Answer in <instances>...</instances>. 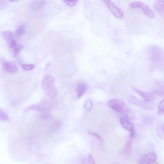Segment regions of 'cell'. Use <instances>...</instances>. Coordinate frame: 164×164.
<instances>
[{
  "label": "cell",
  "instance_id": "8",
  "mask_svg": "<svg viewBox=\"0 0 164 164\" xmlns=\"http://www.w3.org/2000/svg\"><path fill=\"white\" fill-rule=\"evenodd\" d=\"M108 105L113 110L120 112L124 109V102L122 99L117 98L109 101L108 102Z\"/></svg>",
  "mask_w": 164,
  "mask_h": 164
},
{
  "label": "cell",
  "instance_id": "2",
  "mask_svg": "<svg viewBox=\"0 0 164 164\" xmlns=\"http://www.w3.org/2000/svg\"><path fill=\"white\" fill-rule=\"evenodd\" d=\"M129 101L130 103L146 110H153L156 107L155 103L151 101L143 100L133 96L129 97Z\"/></svg>",
  "mask_w": 164,
  "mask_h": 164
},
{
  "label": "cell",
  "instance_id": "5",
  "mask_svg": "<svg viewBox=\"0 0 164 164\" xmlns=\"http://www.w3.org/2000/svg\"><path fill=\"white\" fill-rule=\"evenodd\" d=\"M111 13L117 18L119 19L124 17V14L122 10L117 7L111 0H102Z\"/></svg>",
  "mask_w": 164,
  "mask_h": 164
},
{
  "label": "cell",
  "instance_id": "15",
  "mask_svg": "<svg viewBox=\"0 0 164 164\" xmlns=\"http://www.w3.org/2000/svg\"><path fill=\"white\" fill-rule=\"evenodd\" d=\"M122 113L124 118L128 120H134L135 118L132 112H131L129 110L126 109L124 111H122Z\"/></svg>",
  "mask_w": 164,
  "mask_h": 164
},
{
  "label": "cell",
  "instance_id": "21",
  "mask_svg": "<svg viewBox=\"0 0 164 164\" xmlns=\"http://www.w3.org/2000/svg\"><path fill=\"white\" fill-rule=\"evenodd\" d=\"M93 106V104L92 101L90 100H88L85 102L84 107L87 111H90Z\"/></svg>",
  "mask_w": 164,
  "mask_h": 164
},
{
  "label": "cell",
  "instance_id": "29",
  "mask_svg": "<svg viewBox=\"0 0 164 164\" xmlns=\"http://www.w3.org/2000/svg\"><path fill=\"white\" fill-rule=\"evenodd\" d=\"M9 1L11 2H16L19 1V0H9Z\"/></svg>",
  "mask_w": 164,
  "mask_h": 164
},
{
  "label": "cell",
  "instance_id": "10",
  "mask_svg": "<svg viewBox=\"0 0 164 164\" xmlns=\"http://www.w3.org/2000/svg\"><path fill=\"white\" fill-rule=\"evenodd\" d=\"M142 161L147 163H152L157 160V156L155 153H150L142 157Z\"/></svg>",
  "mask_w": 164,
  "mask_h": 164
},
{
  "label": "cell",
  "instance_id": "13",
  "mask_svg": "<svg viewBox=\"0 0 164 164\" xmlns=\"http://www.w3.org/2000/svg\"><path fill=\"white\" fill-rule=\"evenodd\" d=\"M86 89V84L81 82L79 83L76 88V92L78 98H80L83 95Z\"/></svg>",
  "mask_w": 164,
  "mask_h": 164
},
{
  "label": "cell",
  "instance_id": "18",
  "mask_svg": "<svg viewBox=\"0 0 164 164\" xmlns=\"http://www.w3.org/2000/svg\"><path fill=\"white\" fill-rule=\"evenodd\" d=\"M23 46L22 45L17 44L12 49L13 50V55L14 57H16L18 53L23 49Z\"/></svg>",
  "mask_w": 164,
  "mask_h": 164
},
{
  "label": "cell",
  "instance_id": "6",
  "mask_svg": "<svg viewBox=\"0 0 164 164\" xmlns=\"http://www.w3.org/2000/svg\"><path fill=\"white\" fill-rule=\"evenodd\" d=\"M132 89L146 101H150L157 97L163 95V91L160 90L147 92L142 91L134 88H133Z\"/></svg>",
  "mask_w": 164,
  "mask_h": 164
},
{
  "label": "cell",
  "instance_id": "28",
  "mask_svg": "<svg viewBox=\"0 0 164 164\" xmlns=\"http://www.w3.org/2000/svg\"><path fill=\"white\" fill-rule=\"evenodd\" d=\"M17 45V44L15 42V40H13L12 41V42L10 43L9 44V47L10 48H11V49H13L16 45Z\"/></svg>",
  "mask_w": 164,
  "mask_h": 164
},
{
  "label": "cell",
  "instance_id": "3",
  "mask_svg": "<svg viewBox=\"0 0 164 164\" xmlns=\"http://www.w3.org/2000/svg\"><path fill=\"white\" fill-rule=\"evenodd\" d=\"M52 105L49 101L44 100L39 103L32 105L27 108L25 112L34 110L42 112H46L52 107Z\"/></svg>",
  "mask_w": 164,
  "mask_h": 164
},
{
  "label": "cell",
  "instance_id": "20",
  "mask_svg": "<svg viewBox=\"0 0 164 164\" xmlns=\"http://www.w3.org/2000/svg\"><path fill=\"white\" fill-rule=\"evenodd\" d=\"M8 120V117L6 113L0 109V121H7Z\"/></svg>",
  "mask_w": 164,
  "mask_h": 164
},
{
  "label": "cell",
  "instance_id": "12",
  "mask_svg": "<svg viewBox=\"0 0 164 164\" xmlns=\"http://www.w3.org/2000/svg\"><path fill=\"white\" fill-rule=\"evenodd\" d=\"M154 7L159 13H164V2L163 0H156L154 3Z\"/></svg>",
  "mask_w": 164,
  "mask_h": 164
},
{
  "label": "cell",
  "instance_id": "22",
  "mask_svg": "<svg viewBox=\"0 0 164 164\" xmlns=\"http://www.w3.org/2000/svg\"><path fill=\"white\" fill-rule=\"evenodd\" d=\"M164 100L163 99L160 102L158 105L159 113L161 114L164 113Z\"/></svg>",
  "mask_w": 164,
  "mask_h": 164
},
{
  "label": "cell",
  "instance_id": "7",
  "mask_svg": "<svg viewBox=\"0 0 164 164\" xmlns=\"http://www.w3.org/2000/svg\"><path fill=\"white\" fill-rule=\"evenodd\" d=\"M0 62L3 69L7 73L15 74L17 72L18 68L16 63L13 62H9L2 57L0 58Z\"/></svg>",
  "mask_w": 164,
  "mask_h": 164
},
{
  "label": "cell",
  "instance_id": "16",
  "mask_svg": "<svg viewBox=\"0 0 164 164\" xmlns=\"http://www.w3.org/2000/svg\"><path fill=\"white\" fill-rule=\"evenodd\" d=\"M132 144L131 139H130L126 144L124 148V152L125 155L129 156L132 150Z\"/></svg>",
  "mask_w": 164,
  "mask_h": 164
},
{
  "label": "cell",
  "instance_id": "9",
  "mask_svg": "<svg viewBox=\"0 0 164 164\" xmlns=\"http://www.w3.org/2000/svg\"><path fill=\"white\" fill-rule=\"evenodd\" d=\"M120 123L122 127L130 132V137L132 138L135 135V129L134 126L129 120L121 117L120 119Z\"/></svg>",
  "mask_w": 164,
  "mask_h": 164
},
{
  "label": "cell",
  "instance_id": "27",
  "mask_svg": "<svg viewBox=\"0 0 164 164\" xmlns=\"http://www.w3.org/2000/svg\"><path fill=\"white\" fill-rule=\"evenodd\" d=\"M43 114L40 115V117L42 119H47L50 117V115L46 112H42Z\"/></svg>",
  "mask_w": 164,
  "mask_h": 164
},
{
  "label": "cell",
  "instance_id": "14",
  "mask_svg": "<svg viewBox=\"0 0 164 164\" xmlns=\"http://www.w3.org/2000/svg\"><path fill=\"white\" fill-rule=\"evenodd\" d=\"M2 35L6 42L8 44L14 40L13 34L11 32H4L2 33Z\"/></svg>",
  "mask_w": 164,
  "mask_h": 164
},
{
  "label": "cell",
  "instance_id": "4",
  "mask_svg": "<svg viewBox=\"0 0 164 164\" xmlns=\"http://www.w3.org/2000/svg\"><path fill=\"white\" fill-rule=\"evenodd\" d=\"M129 7L132 8H140L142 9L143 13L148 18L153 19L154 18V15L151 9L146 4L141 2H133L129 4Z\"/></svg>",
  "mask_w": 164,
  "mask_h": 164
},
{
  "label": "cell",
  "instance_id": "26",
  "mask_svg": "<svg viewBox=\"0 0 164 164\" xmlns=\"http://www.w3.org/2000/svg\"><path fill=\"white\" fill-rule=\"evenodd\" d=\"M87 161L89 164H95L94 159L91 155H89Z\"/></svg>",
  "mask_w": 164,
  "mask_h": 164
},
{
  "label": "cell",
  "instance_id": "24",
  "mask_svg": "<svg viewBox=\"0 0 164 164\" xmlns=\"http://www.w3.org/2000/svg\"><path fill=\"white\" fill-rule=\"evenodd\" d=\"M22 67L25 70L30 71L34 69V65L32 64H24L22 65Z\"/></svg>",
  "mask_w": 164,
  "mask_h": 164
},
{
  "label": "cell",
  "instance_id": "25",
  "mask_svg": "<svg viewBox=\"0 0 164 164\" xmlns=\"http://www.w3.org/2000/svg\"><path fill=\"white\" fill-rule=\"evenodd\" d=\"M88 133L90 135L96 137L101 141H102V139L97 133L90 131H88Z\"/></svg>",
  "mask_w": 164,
  "mask_h": 164
},
{
  "label": "cell",
  "instance_id": "17",
  "mask_svg": "<svg viewBox=\"0 0 164 164\" xmlns=\"http://www.w3.org/2000/svg\"><path fill=\"white\" fill-rule=\"evenodd\" d=\"M25 32V26L23 25H20L18 28L15 33V36L17 38L21 37Z\"/></svg>",
  "mask_w": 164,
  "mask_h": 164
},
{
  "label": "cell",
  "instance_id": "11",
  "mask_svg": "<svg viewBox=\"0 0 164 164\" xmlns=\"http://www.w3.org/2000/svg\"><path fill=\"white\" fill-rule=\"evenodd\" d=\"M45 0H34L30 4V7L34 10L42 8L45 5Z\"/></svg>",
  "mask_w": 164,
  "mask_h": 164
},
{
  "label": "cell",
  "instance_id": "23",
  "mask_svg": "<svg viewBox=\"0 0 164 164\" xmlns=\"http://www.w3.org/2000/svg\"><path fill=\"white\" fill-rule=\"evenodd\" d=\"M7 3L6 0H0V10L6 9L7 7Z\"/></svg>",
  "mask_w": 164,
  "mask_h": 164
},
{
  "label": "cell",
  "instance_id": "1",
  "mask_svg": "<svg viewBox=\"0 0 164 164\" xmlns=\"http://www.w3.org/2000/svg\"><path fill=\"white\" fill-rule=\"evenodd\" d=\"M42 88L48 97L53 98L57 96V91L55 86V80L52 76L49 75L44 76L42 81Z\"/></svg>",
  "mask_w": 164,
  "mask_h": 164
},
{
  "label": "cell",
  "instance_id": "19",
  "mask_svg": "<svg viewBox=\"0 0 164 164\" xmlns=\"http://www.w3.org/2000/svg\"><path fill=\"white\" fill-rule=\"evenodd\" d=\"M64 2L70 7H73L77 3L78 0H63Z\"/></svg>",
  "mask_w": 164,
  "mask_h": 164
}]
</instances>
